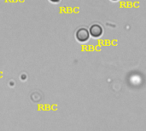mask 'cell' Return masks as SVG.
I'll use <instances>...</instances> for the list:
<instances>
[{
	"mask_svg": "<svg viewBox=\"0 0 146 131\" xmlns=\"http://www.w3.org/2000/svg\"><path fill=\"white\" fill-rule=\"evenodd\" d=\"M89 32H90V35L92 38H100L103 35L104 30H103V27L100 25L93 24L92 26H91V27L89 29Z\"/></svg>",
	"mask_w": 146,
	"mask_h": 131,
	"instance_id": "cell-2",
	"label": "cell"
},
{
	"mask_svg": "<svg viewBox=\"0 0 146 131\" xmlns=\"http://www.w3.org/2000/svg\"><path fill=\"white\" fill-rule=\"evenodd\" d=\"M90 32L89 30H87L85 27H80L79 28L76 32H75V38L76 39L80 42V43H86L89 40L90 38Z\"/></svg>",
	"mask_w": 146,
	"mask_h": 131,
	"instance_id": "cell-1",
	"label": "cell"
},
{
	"mask_svg": "<svg viewBox=\"0 0 146 131\" xmlns=\"http://www.w3.org/2000/svg\"><path fill=\"white\" fill-rule=\"evenodd\" d=\"M50 2H52V3H59L61 0H50Z\"/></svg>",
	"mask_w": 146,
	"mask_h": 131,
	"instance_id": "cell-3",
	"label": "cell"
},
{
	"mask_svg": "<svg viewBox=\"0 0 146 131\" xmlns=\"http://www.w3.org/2000/svg\"><path fill=\"white\" fill-rule=\"evenodd\" d=\"M111 1H114V2H116V1H119V0H111Z\"/></svg>",
	"mask_w": 146,
	"mask_h": 131,
	"instance_id": "cell-4",
	"label": "cell"
}]
</instances>
